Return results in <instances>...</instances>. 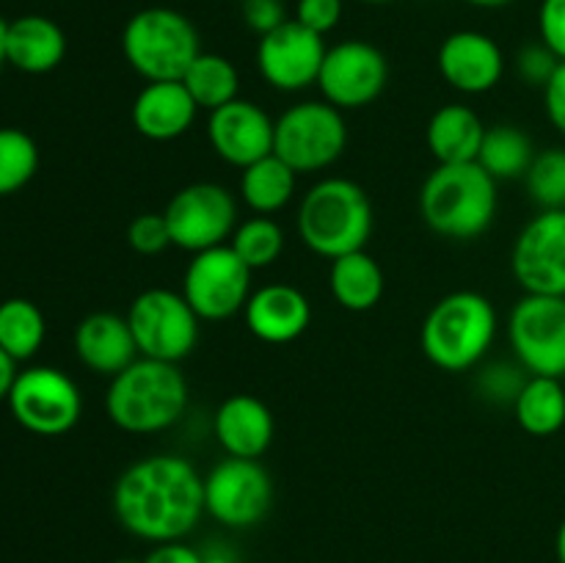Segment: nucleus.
Here are the masks:
<instances>
[{"mask_svg":"<svg viewBox=\"0 0 565 563\" xmlns=\"http://www.w3.org/2000/svg\"><path fill=\"white\" fill-rule=\"evenodd\" d=\"M6 401L17 423L36 436L70 434L83 414L77 384L64 370L50 364L20 370Z\"/></svg>","mask_w":565,"mask_h":563,"instance_id":"nucleus-9","label":"nucleus"},{"mask_svg":"<svg viewBox=\"0 0 565 563\" xmlns=\"http://www.w3.org/2000/svg\"><path fill=\"white\" fill-rule=\"evenodd\" d=\"M500 208L497 180L480 163L436 166L419 191V213L434 235L478 241L491 230Z\"/></svg>","mask_w":565,"mask_h":563,"instance_id":"nucleus-3","label":"nucleus"},{"mask_svg":"<svg viewBox=\"0 0 565 563\" xmlns=\"http://www.w3.org/2000/svg\"><path fill=\"white\" fill-rule=\"evenodd\" d=\"M47 337L44 312L31 298H6L0 301V348L14 362H25L39 353Z\"/></svg>","mask_w":565,"mask_h":563,"instance_id":"nucleus-30","label":"nucleus"},{"mask_svg":"<svg viewBox=\"0 0 565 563\" xmlns=\"http://www.w3.org/2000/svg\"><path fill=\"white\" fill-rule=\"evenodd\" d=\"M511 274L524 293L565 298V210H539L519 230Z\"/></svg>","mask_w":565,"mask_h":563,"instance_id":"nucleus-15","label":"nucleus"},{"mask_svg":"<svg viewBox=\"0 0 565 563\" xmlns=\"http://www.w3.org/2000/svg\"><path fill=\"white\" fill-rule=\"evenodd\" d=\"M182 83L196 99L199 110H207V114L241 97V72L226 55L218 53H204L202 50L182 75Z\"/></svg>","mask_w":565,"mask_h":563,"instance_id":"nucleus-29","label":"nucleus"},{"mask_svg":"<svg viewBox=\"0 0 565 563\" xmlns=\"http://www.w3.org/2000/svg\"><path fill=\"white\" fill-rule=\"evenodd\" d=\"M243 320L259 342L287 346L296 342L312 323V301L301 287L270 282L248 296Z\"/></svg>","mask_w":565,"mask_h":563,"instance_id":"nucleus-19","label":"nucleus"},{"mask_svg":"<svg viewBox=\"0 0 565 563\" xmlns=\"http://www.w3.org/2000/svg\"><path fill=\"white\" fill-rule=\"evenodd\" d=\"M127 246L141 257H158L171 246V232L163 213H141L127 226Z\"/></svg>","mask_w":565,"mask_h":563,"instance_id":"nucleus-34","label":"nucleus"},{"mask_svg":"<svg viewBox=\"0 0 565 563\" xmlns=\"http://www.w3.org/2000/svg\"><path fill=\"white\" fill-rule=\"evenodd\" d=\"M557 64H561V59H557L544 42L524 44L516 55L519 77H522L524 83H530V86H539V88H544L546 83H550V77L555 75Z\"/></svg>","mask_w":565,"mask_h":563,"instance_id":"nucleus-36","label":"nucleus"},{"mask_svg":"<svg viewBox=\"0 0 565 563\" xmlns=\"http://www.w3.org/2000/svg\"><path fill=\"white\" fill-rule=\"evenodd\" d=\"M326 50H329L326 36L309 31L298 20H287L276 31L259 36L257 70L276 92H303L309 86H318Z\"/></svg>","mask_w":565,"mask_h":563,"instance_id":"nucleus-16","label":"nucleus"},{"mask_svg":"<svg viewBox=\"0 0 565 563\" xmlns=\"http://www.w3.org/2000/svg\"><path fill=\"white\" fill-rule=\"evenodd\" d=\"M348 149L345 110L326 99H301L276 119L274 155L296 174L331 169Z\"/></svg>","mask_w":565,"mask_h":563,"instance_id":"nucleus-7","label":"nucleus"},{"mask_svg":"<svg viewBox=\"0 0 565 563\" xmlns=\"http://www.w3.org/2000/svg\"><path fill=\"white\" fill-rule=\"evenodd\" d=\"M241 11L248 31H254L257 36H265V33L276 31V28L290 20L285 9V0H243Z\"/></svg>","mask_w":565,"mask_h":563,"instance_id":"nucleus-39","label":"nucleus"},{"mask_svg":"<svg viewBox=\"0 0 565 563\" xmlns=\"http://www.w3.org/2000/svg\"><path fill=\"white\" fill-rule=\"evenodd\" d=\"M544 110L550 125L555 127L561 136H565V61H561L555 70V75L550 77L544 88Z\"/></svg>","mask_w":565,"mask_h":563,"instance_id":"nucleus-40","label":"nucleus"},{"mask_svg":"<svg viewBox=\"0 0 565 563\" xmlns=\"http://www.w3.org/2000/svg\"><path fill=\"white\" fill-rule=\"evenodd\" d=\"M6 33H9V22L0 17V70H3V64H9L6 61Z\"/></svg>","mask_w":565,"mask_h":563,"instance_id":"nucleus-46","label":"nucleus"},{"mask_svg":"<svg viewBox=\"0 0 565 563\" xmlns=\"http://www.w3.org/2000/svg\"><path fill=\"white\" fill-rule=\"evenodd\" d=\"M202 563H235V557H232L230 552L213 550V552H207V555H202Z\"/></svg>","mask_w":565,"mask_h":563,"instance_id":"nucleus-45","label":"nucleus"},{"mask_svg":"<svg viewBox=\"0 0 565 563\" xmlns=\"http://www.w3.org/2000/svg\"><path fill=\"white\" fill-rule=\"evenodd\" d=\"M39 171V147L20 127H0V196L22 191Z\"/></svg>","mask_w":565,"mask_h":563,"instance_id":"nucleus-32","label":"nucleus"},{"mask_svg":"<svg viewBox=\"0 0 565 563\" xmlns=\"http://www.w3.org/2000/svg\"><path fill=\"white\" fill-rule=\"evenodd\" d=\"M486 125L475 108L463 103H447L434 110L425 127V144L436 166L478 163Z\"/></svg>","mask_w":565,"mask_h":563,"instance_id":"nucleus-24","label":"nucleus"},{"mask_svg":"<svg viewBox=\"0 0 565 563\" xmlns=\"http://www.w3.org/2000/svg\"><path fill=\"white\" fill-rule=\"evenodd\" d=\"M188 408V381L174 362L138 357L105 392L108 419L125 434L149 436L169 431Z\"/></svg>","mask_w":565,"mask_h":563,"instance_id":"nucleus-5","label":"nucleus"},{"mask_svg":"<svg viewBox=\"0 0 565 563\" xmlns=\"http://www.w3.org/2000/svg\"><path fill=\"white\" fill-rule=\"evenodd\" d=\"M524 185L541 210H565V149L550 147L535 152Z\"/></svg>","mask_w":565,"mask_h":563,"instance_id":"nucleus-33","label":"nucleus"},{"mask_svg":"<svg viewBox=\"0 0 565 563\" xmlns=\"http://www.w3.org/2000/svg\"><path fill=\"white\" fill-rule=\"evenodd\" d=\"M125 318L141 357L180 364L196 351L202 318L180 290L149 287L132 298Z\"/></svg>","mask_w":565,"mask_h":563,"instance_id":"nucleus-8","label":"nucleus"},{"mask_svg":"<svg viewBox=\"0 0 565 563\" xmlns=\"http://www.w3.org/2000/svg\"><path fill=\"white\" fill-rule=\"evenodd\" d=\"M439 75L450 88L467 97L489 94L505 77V53L500 42L483 31H452L436 53Z\"/></svg>","mask_w":565,"mask_h":563,"instance_id":"nucleus-18","label":"nucleus"},{"mask_svg":"<svg viewBox=\"0 0 565 563\" xmlns=\"http://www.w3.org/2000/svg\"><path fill=\"white\" fill-rule=\"evenodd\" d=\"M75 353L83 368L105 379L119 375L141 357L130 323L125 315L116 312L86 315L75 329Z\"/></svg>","mask_w":565,"mask_h":563,"instance_id":"nucleus-22","label":"nucleus"},{"mask_svg":"<svg viewBox=\"0 0 565 563\" xmlns=\"http://www.w3.org/2000/svg\"><path fill=\"white\" fill-rule=\"evenodd\" d=\"M527 375L530 373L519 362L516 364L497 362L480 373V390H483V395L491 397V401L511 403L513 406V401H516V395L522 392Z\"/></svg>","mask_w":565,"mask_h":563,"instance_id":"nucleus-35","label":"nucleus"},{"mask_svg":"<svg viewBox=\"0 0 565 563\" xmlns=\"http://www.w3.org/2000/svg\"><path fill=\"white\" fill-rule=\"evenodd\" d=\"M14 379H17V362L3 351V348H0V401L9 397L11 386H14Z\"/></svg>","mask_w":565,"mask_h":563,"instance_id":"nucleus-42","label":"nucleus"},{"mask_svg":"<svg viewBox=\"0 0 565 563\" xmlns=\"http://www.w3.org/2000/svg\"><path fill=\"white\" fill-rule=\"evenodd\" d=\"M292 20H298L303 28L326 36V33H331L340 25L342 0H298Z\"/></svg>","mask_w":565,"mask_h":563,"instance_id":"nucleus-37","label":"nucleus"},{"mask_svg":"<svg viewBox=\"0 0 565 563\" xmlns=\"http://www.w3.org/2000/svg\"><path fill=\"white\" fill-rule=\"evenodd\" d=\"M114 513L127 533L149 544L182 541L204 517V478L177 453L143 456L116 478Z\"/></svg>","mask_w":565,"mask_h":563,"instance_id":"nucleus-1","label":"nucleus"},{"mask_svg":"<svg viewBox=\"0 0 565 563\" xmlns=\"http://www.w3.org/2000/svg\"><path fill=\"white\" fill-rule=\"evenodd\" d=\"M143 563H202V552L188 546L185 541H166V544H154Z\"/></svg>","mask_w":565,"mask_h":563,"instance_id":"nucleus-41","label":"nucleus"},{"mask_svg":"<svg viewBox=\"0 0 565 563\" xmlns=\"http://www.w3.org/2000/svg\"><path fill=\"white\" fill-rule=\"evenodd\" d=\"M508 342L530 375L565 379V298L524 293L508 315Z\"/></svg>","mask_w":565,"mask_h":563,"instance_id":"nucleus-10","label":"nucleus"},{"mask_svg":"<svg viewBox=\"0 0 565 563\" xmlns=\"http://www.w3.org/2000/svg\"><path fill=\"white\" fill-rule=\"evenodd\" d=\"M296 230L303 246L323 259L362 252L375 230L373 199L348 177H323L303 193Z\"/></svg>","mask_w":565,"mask_h":563,"instance_id":"nucleus-2","label":"nucleus"},{"mask_svg":"<svg viewBox=\"0 0 565 563\" xmlns=\"http://www.w3.org/2000/svg\"><path fill=\"white\" fill-rule=\"evenodd\" d=\"M254 270L230 243L204 248L191 257L182 274V296L202 320H230L246 309Z\"/></svg>","mask_w":565,"mask_h":563,"instance_id":"nucleus-13","label":"nucleus"},{"mask_svg":"<svg viewBox=\"0 0 565 563\" xmlns=\"http://www.w3.org/2000/svg\"><path fill=\"white\" fill-rule=\"evenodd\" d=\"M230 246L235 248V254L248 268L263 270L279 263L287 246V235L279 221L270 219V215H252V219L237 224V230L230 237Z\"/></svg>","mask_w":565,"mask_h":563,"instance_id":"nucleus-31","label":"nucleus"},{"mask_svg":"<svg viewBox=\"0 0 565 563\" xmlns=\"http://www.w3.org/2000/svg\"><path fill=\"white\" fill-rule=\"evenodd\" d=\"M463 3L475 6V9H502V6L513 3V0H463Z\"/></svg>","mask_w":565,"mask_h":563,"instance_id":"nucleus-44","label":"nucleus"},{"mask_svg":"<svg viewBox=\"0 0 565 563\" xmlns=\"http://www.w3.org/2000/svg\"><path fill=\"white\" fill-rule=\"evenodd\" d=\"M274 506V480L259 458L226 456L204 475V513L232 530L263 522Z\"/></svg>","mask_w":565,"mask_h":563,"instance_id":"nucleus-11","label":"nucleus"},{"mask_svg":"<svg viewBox=\"0 0 565 563\" xmlns=\"http://www.w3.org/2000/svg\"><path fill=\"white\" fill-rule=\"evenodd\" d=\"M274 130L276 119H270L268 110L243 97L210 110L207 116L210 149L235 169H246L274 155Z\"/></svg>","mask_w":565,"mask_h":563,"instance_id":"nucleus-17","label":"nucleus"},{"mask_svg":"<svg viewBox=\"0 0 565 563\" xmlns=\"http://www.w3.org/2000/svg\"><path fill=\"white\" fill-rule=\"evenodd\" d=\"M535 160L533 138L516 125H491L486 127L483 144H480L478 163L494 177L497 182L524 180Z\"/></svg>","mask_w":565,"mask_h":563,"instance_id":"nucleus-28","label":"nucleus"},{"mask_svg":"<svg viewBox=\"0 0 565 563\" xmlns=\"http://www.w3.org/2000/svg\"><path fill=\"white\" fill-rule=\"evenodd\" d=\"M121 53L130 70L147 83L182 81L202 53L196 25L182 11L149 6L136 11L121 31Z\"/></svg>","mask_w":565,"mask_h":563,"instance_id":"nucleus-6","label":"nucleus"},{"mask_svg":"<svg viewBox=\"0 0 565 563\" xmlns=\"http://www.w3.org/2000/svg\"><path fill=\"white\" fill-rule=\"evenodd\" d=\"M390 61L364 39H345L326 50L318 88L326 103L340 110H362L384 94Z\"/></svg>","mask_w":565,"mask_h":563,"instance_id":"nucleus-14","label":"nucleus"},{"mask_svg":"<svg viewBox=\"0 0 565 563\" xmlns=\"http://www.w3.org/2000/svg\"><path fill=\"white\" fill-rule=\"evenodd\" d=\"M364 3H373V6H379V3H390V0H364Z\"/></svg>","mask_w":565,"mask_h":563,"instance_id":"nucleus-47","label":"nucleus"},{"mask_svg":"<svg viewBox=\"0 0 565 563\" xmlns=\"http://www.w3.org/2000/svg\"><path fill=\"white\" fill-rule=\"evenodd\" d=\"M539 42H544L557 59L565 61V0H541Z\"/></svg>","mask_w":565,"mask_h":563,"instance_id":"nucleus-38","label":"nucleus"},{"mask_svg":"<svg viewBox=\"0 0 565 563\" xmlns=\"http://www.w3.org/2000/svg\"><path fill=\"white\" fill-rule=\"evenodd\" d=\"M215 442L226 456L263 458L274 442L276 423L268 403L248 392H237L221 401L213 417Z\"/></svg>","mask_w":565,"mask_h":563,"instance_id":"nucleus-20","label":"nucleus"},{"mask_svg":"<svg viewBox=\"0 0 565 563\" xmlns=\"http://www.w3.org/2000/svg\"><path fill=\"white\" fill-rule=\"evenodd\" d=\"M66 55V33L55 20L42 14H22L9 22L6 61L28 75H47Z\"/></svg>","mask_w":565,"mask_h":563,"instance_id":"nucleus-23","label":"nucleus"},{"mask_svg":"<svg viewBox=\"0 0 565 563\" xmlns=\"http://www.w3.org/2000/svg\"><path fill=\"white\" fill-rule=\"evenodd\" d=\"M296 188L298 174L279 155H268V158L241 169V182H237L243 204L254 215H274L285 210L296 196Z\"/></svg>","mask_w":565,"mask_h":563,"instance_id":"nucleus-26","label":"nucleus"},{"mask_svg":"<svg viewBox=\"0 0 565 563\" xmlns=\"http://www.w3.org/2000/svg\"><path fill=\"white\" fill-rule=\"evenodd\" d=\"M171 246L182 252H204L230 243L237 230V199L218 182H191L169 199L163 210Z\"/></svg>","mask_w":565,"mask_h":563,"instance_id":"nucleus-12","label":"nucleus"},{"mask_svg":"<svg viewBox=\"0 0 565 563\" xmlns=\"http://www.w3.org/2000/svg\"><path fill=\"white\" fill-rule=\"evenodd\" d=\"M500 315L489 296L478 290H456L441 296L425 315L419 346L425 359L445 373L475 370L497 340Z\"/></svg>","mask_w":565,"mask_h":563,"instance_id":"nucleus-4","label":"nucleus"},{"mask_svg":"<svg viewBox=\"0 0 565 563\" xmlns=\"http://www.w3.org/2000/svg\"><path fill=\"white\" fill-rule=\"evenodd\" d=\"M199 116L196 99L182 81L147 83L130 108L132 127L149 141H174L185 136Z\"/></svg>","mask_w":565,"mask_h":563,"instance_id":"nucleus-21","label":"nucleus"},{"mask_svg":"<svg viewBox=\"0 0 565 563\" xmlns=\"http://www.w3.org/2000/svg\"><path fill=\"white\" fill-rule=\"evenodd\" d=\"M384 270L379 259L362 252L342 254L329 265V290L334 301L348 312H370L384 298Z\"/></svg>","mask_w":565,"mask_h":563,"instance_id":"nucleus-25","label":"nucleus"},{"mask_svg":"<svg viewBox=\"0 0 565 563\" xmlns=\"http://www.w3.org/2000/svg\"><path fill=\"white\" fill-rule=\"evenodd\" d=\"M114 563H143V561H130V557H121V561H114Z\"/></svg>","mask_w":565,"mask_h":563,"instance_id":"nucleus-48","label":"nucleus"},{"mask_svg":"<svg viewBox=\"0 0 565 563\" xmlns=\"http://www.w3.org/2000/svg\"><path fill=\"white\" fill-rule=\"evenodd\" d=\"M513 417L519 428L530 436L561 434L565 428V386L563 379L550 375H527L522 392L513 401Z\"/></svg>","mask_w":565,"mask_h":563,"instance_id":"nucleus-27","label":"nucleus"},{"mask_svg":"<svg viewBox=\"0 0 565 563\" xmlns=\"http://www.w3.org/2000/svg\"><path fill=\"white\" fill-rule=\"evenodd\" d=\"M555 555H557V563H565V519L555 533Z\"/></svg>","mask_w":565,"mask_h":563,"instance_id":"nucleus-43","label":"nucleus"}]
</instances>
